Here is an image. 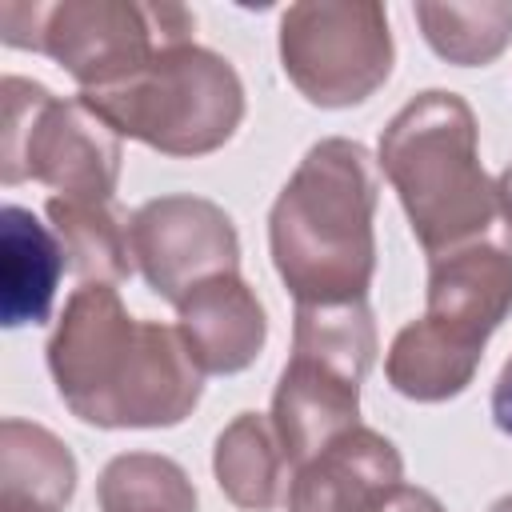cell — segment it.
<instances>
[{
  "mask_svg": "<svg viewBox=\"0 0 512 512\" xmlns=\"http://www.w3.org/2000/svg\"><path fill=\"white\" fill-rule=\"evenodd\" d=\"M196 16L172 0H4L0 40L52 56L80 92H104L132 80L156 52L188 44Z\"/></svg>",
  "mask_w": 512,
  "mask_h": 512,
  "instance_id": "4",
  "label": "cell"
},
{
  "mask_svg": "<svg viewBox=\"0 0 512 512\" xmlns=\"http://www.w3.org/2000/svg\"><path fill=\"white\" fill-rule=\"evenodd\" d=\"M496 196H500V216H504V224L512 228V164L500 172V180H496Z\"/></svg>",
  "mask_w": 512,
  "mask_h": 512,
  "instance_id": "22",
  "label": "cell"
},
{
  "mask_svg": "<svg viewBox=\"0 0 512 512\" xmlns=\"http://www.w3.org/2000/svg\"><path fill=\"white\" fill-rule=\"evenodd\" d=\"M64 248L48 224L28 208L4 204L0 212V320L4 328L44 324L56 300Z\"/></svg>",
  "mask_w": 512,
  "mask_h": 512,
  "instance_id": "13",
  "label": "cell"
},
{
  "mask_svg": "<svg viewBox=\"0 0 512 512\" xmlns=\"http://www.w3.org/2000/svg\"><path fill=\"white\" fill-rule=\"evenodd\" d=\"M384 512H444V504L428 492V488H416V484H400L392 492V500L384 504Z\"/></svg>",
  "mask_w": 512,
  "mask_h": 512,
  "instance_id": "21",
  "label": "cell"
},
{
  "mask_svg": "<svg viewBox=\"0 0 512 512\" xmlns=\"http://www.w3.org/2000/svg\"><path fill=\"white\" fill-rule=\"evenodd\" d=\"M44 356L68 412L96 428H176L204 392L180 328L128 316L112 284L68 296Z\"/></svg>",
  "mask_w": 512,
  "mask_h": 512,
  "instance_id": "1",
  "label": "cell"
},
{
  "mask_svg": "<svg viewBox=\"0 0 512 512\" xmlns=\"http://www.w3.org/2000/svg\"><path fill=\"white\" fill-rule=\"evenodd\" d=\"M76 492V456L44 424H0V512H64Z\"/></svg>",
  "mask_w": 512,
  "mask_h": 512,
  "instance_id": "14",
  "label": "cell"
},
{
  "mask_svg": "<svg viewBox=\"0 0 512 512\" xmlns=\"http://www.w3.org/2000/svg\"><path fill=\"white\" fill-rule=\"evenodd\" d=\"M480 360H484L480 344L420 316L392 336L384 356V376L400 396L416 404H440L460 396L476 380Z\"/></svg>",
  "mask_w": 512,
  "mask_h": 512,
  "instance_id": "15",
  "label": "cell"
},
{
  "mask_svg": "<svg viewBox=\"0 0 512 512\" xmlns=\"http://www.w3.org/2000/svg\"><path fill=\"white\" fill-rule=\"evenodd\" d=\"M0 180H40L72 200H112L120 184V136L80 96L60 100L44 84L4 76Z\"/></svg>",
  "mask_w": 512,
  "mask_h": 512,
  "instance_id": "7",
  "label": "cell"
},
{
  "mask_svg": "<svg viewBox=\"0 0 512 512\" xmlns=\"http://www.w3.org/2000/svg\"><path fill=\"white\" fill-rule=\"evenodd\" d=\"M376 360L368 300L296 304L292 356L272 392V424L292 464L360 424V384Z\"/></svg>",
  "mask_w": 512,
  "mask_h": 512,
  "instance_id": "6",
  "label": "cell"
},
{
  "mask_svg": "<svg viewBox=\"0 0 512 512\" xmlns=\"http://www.w3.org/2000/svg\"><path fill=\"white\" fill-rule=\"evenodd\" d=\"M100 512H196L188 472L160 452H120L96 480Z\"/></svg>",
  "mask_w": 512,
  "mask_h": 512,
  "instance_id": "19",
  "label": "cell"
},
{
  "mask_svg": "<svg viewBox=\"0 0 512 512\" xmlns=\"http://www.w3.org/2000/svg\"><path fill=\"white\" fill-rule=\"evenodd\" d=\"M68 268L84 284H120L132 276V216L112 200L52 196L44 204Z\"/></svg>",
  "mask_w": 512,
  "mask_h": 512,
  "instance_id": "17",
  "label": "cell"
},
{
  "mask_svg": "<svg viewBox=\"0 0 512 512\" xmlns=\"http://www.w3.org/2000/svg\"><path fill=\"white\" fill-rule=\"evenodd\" d=\"M512 312V228L476 244L428 256L424 316L448 332L488 344Z\"/></svg>",
  "mask_w": 512,
  "mask_h": 512,
  "instance_id": "11",
  "label": "cell"
},
{
  "mask_svg": "<svg viewBox=\"0 0 512 512\" xmlns=\"http://www.w3.org/2000/svg\"><path fill=\"white\" fill-rule=\"evenodd\" d=\"M116 136L140 140L164 156H208L224 148L244 120V84L228 56L204 44H172L132 80L80 92Z\"/></svg>",
  "mask_w": 512,
  "mask_h": 512,
  "instance_id": "5",
  "label": "cell"
},
{
  "mask_svg": "<svg viewBox=\"0 0 512 512\" xmlns=\"http://www.w3.org/2000/svg\"><path fill=\"white\" fill-rule=\"evenodd\" d=\"M404 484V460L376 428H348L296 464L288 512H384Z\"/></svg>",
  "mask_w": 512,
  "mask_h": 512,
  "instance_id": "10",
  "label": "cell"
},
{
  "mask_svg": "<svg viewBox=\"0 0 512 512\" xmlns=\"http://www.w3.org/2000/svg\"><path fill=\"white\" fill-rule=\"evenodd\" d=\"M488 512H512V492H508V496H500V500H496Z\"/></svg>",
  "mask_w": 512,
  "mask_h": 512,
  "instance_id": "23",
  "label": "cell"
},
{
  "mask_svg": "<svg viewBox=\"0 0 512 512\" xmlns=\"http://www.w3.org/2000/svg\"><path fill=\"white\" fill-rule=\"evenodd\" d=\"M176 316V328L200 372L236 376L264 352L268 312L240 272H220L196 284L176 304Z\"/></svg>",
  "mask_w": 512,
  "mask_h": 512,
  "instance_id": "12",
  "label": "cell"
},
{
  "mask_svg": "<svg viewBox=\"0 0 512 512\" xmlns=\"http://www.w3.org/2000/svg\"><path fill=\"white\" fill-rule=\"evenodd\" d=\"M396 44L376 0H300L280 16V68L316 108L364 104L392 76Z\"/></svg>",
  "mask_w": 512,
  "mask_h": 512,
  "instance_id": "8",
  "label": "cell"
},
{
  "mask_svg": "<svg viewBox=\"0 0 512 512\" xmlns=\"http://www.w3.org/2000/svg\"><path fill=\"white\" fill-rule=\"evenodd\" d=\"M492 420L504 436H512V356L504 360V368L492 384Z\"/></svg>",
  "mask_w": 512,
  "mask_h": 512,
  "instance_id": "20",
  "label": "cell"
},
{
  "mask_svg": "<svg viewBox=\"0 0 512 512\" xmlns=\"http://www.w3.org/2000/svg\"><path fill=\"white\" fill-rule=\"evenodd\" d=\"M412 16L428 48L460 68H484L512 44V0H476V4L420 0Z\"/></svg>",
  "mask_w": 512,
  "mask_h": 512,
  "instance_id": "18",
  "label": "cell"
},
{
  "mask_svg": "<svg viewBox=\"0 0 512 512\" xmlns=\"http://www.w3.org/2000/svg\"><path fill=\"white\" fill-rule=\"evenodd\" d=\"M132 260L156 296L180 304L196 284L240 272V236L216 200L172 192L132 212Z\"/></svg>",
  "mask_w": 512,
  "mask_h": 512,
  "instance_id": "9",
  "label": "cell"
},
{
  "mask_svg": "<svg viewBox=\"0 0 512 512\" xmlns=\"http://www.w3.org/2000/svg\"><path fill=\"white\" fill-rule=\"evenodd\" d=\"M376 164L360 140H316L268 212L276 276L296 304L368 300L376 276Z\"/></svg>",
  "mask_w": 512,
  "mask_h": 512,
  "instance_id": "2",
  "label": "cell"
},
{
  "mask_svg": "<svg viewBox=\"0 0 512 512\" xmlns=\"http://www.w3.org/2000/svg\"><path fill=\"white\" fill-rule=\"evenodd\" d=\"M288 468L292 460L284 452V440L272 416L264 412H240L216 436V448H212L216 484L244 512H272L284 500Z\"/></svg>",
  "mask_w": 512,
  "mask_h": 512,
  "instance_id": "16",
  "label": "cell"
},
{
  "mask_svg": "<svg viewBox=\"0 0 512 512\" xmlns=\"http://www.w3.org/2000/svg\"><path fill=\"white\" fill-rule=\"evenodd\" d=\"M376 164L428 256L508 232L496 184L480 164L476 112L464 96L448 88L416 92L380 132Z\"/></svg>",
  "mask_w": 512,
  "mask_h": 512,
  "instance_id": "3",
  "label": "cell"
}]
</instances>
